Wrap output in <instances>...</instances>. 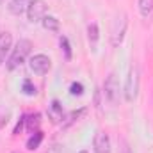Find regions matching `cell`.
Wrapping results in <instances>:
<instances>
[{"instance_id": "obj_1", "label": "cell", "mask_w": 153, "mask_h": 153, "mask_svg": "<svg viewBox=\"0 0 153 153\" xmlns=\"http://www.w3.org/2000/svg\"><path fill=\"white\" fill-rule=\"evenodd\" d=\"M30 52H32V43L29 39H20L16 43V46L13 48L9 59H7V64H5L7 70L9 71H14L16 68H20L25 62V59L30 55Z\"/></svg>"}, {"instance_id": "obj_2", "label": "cell", "mask_w": 153, "mask_h": 153, "mask_svg": "<svg viewBox=\"0 0 153 153\" xmlns=\"http://www.w3.org/2000/svg\"><path fill=\"white\" fill-rule=\"evenodd\" d=\"M139 85H141V73H139V68L137 66H132L128 76H126V82H125V100L128 103L135 102L137 100V94H139Z\"/></svg>"}, {"instance_id": "obj_3", "label": "cell", "mask_w": 153, "mask_h": 153, "mask_svg": "<svg viewBox=\"0 0 153 153\" xmlns=\"http://www.w3.org/2000/svg\"><path fill=\"white\" fill-rule=\"evenodd\" d=\"M126 27H128V16L125 13H119L116 16L114 23H112V32H111V43L112 46H119L125 39L126 34Z\"/></svg>"}, {"instance_id": "obj_4", "label": "cell", "mask_w": 153, "mask_h": 153, "mask_svg": "<svg viewBox=\"0 0 153 153\" xmlns=\"http://www.w3.org/2000/svg\"><path fill=\"white\" fill-rule=\"evenodd\" d=\"M103 98L111 105H116L119 100V84H117L116 73H111L103 82Z\"/></svg>"}, {"instance_id": "obj_5", "label": "cell", "mask_w": 153, "mask_h": 153, "mask_svg": "<svg viewBox=\"0 0 153 153\" xmlns=\"http://www.w3.org/2000/svg\"><path fill=\"white\" fill-rule=\"evenodd\" d=\"M29 66H30L32 73H36V75H46V73L50 71V68H52V61H50L48 55H45V53H38V55L30 57Z\"/></svg>"}, {"instance_id": "obj_6", "label": "cell", "mask_w": 153, "mask_h": 153, "mask_svg": "<svg viewBox=\"0 0 153 153\" xmlns=\"http://www.w3.org/2000/svg\"><path fill=\"white\" fill-rule=\"evenodd\" d=\"M46 11H48V7L43 0H32L29 9H27V18H29V22L38 23L46 16Z\"/></svg>"}, {"instance_id": "obj_7", "label": "cell", "mask_w": 153, "mask_h": 153, "mask_svg": "<svg viewBox=\"0 0 153 153\" xmlns=\"http://www.w3.org/2000/svg\"><path fill=\"white\" fill-rule=\"evenodd\" d=\"M94 153H112L111 137L107 132H96L94 135Z\"/></svg>"}, {"instance_id": "obj_8", "label": "cell", "mask_w": 153, "mask_h": 153, "mask_svg": "<svg viewBox=\"0 0 153 153\" xmlns=\"http://www.w3.org/2000/svg\"><path fill=\"white\" fill-rule=\"evenodd\" d=\"M48 117L52 119V123H61L64 121V111H62V105L59 100H53L50 105H48Z\"/></svg>"}, {"instance_id": "obj_9", "label": "cell", "mask_w": 153, "mask_h": 153, "mask_svg": "<svg viewBox=\"0 0 153 153\" xmlns=\"http://www.w3.org/2000/svg\"><path fill=\"white\" fill-rule=\"evenodd\" d=\"M11 46H13V36L9 32H2L0 34V66H2L7 52L11 50Z\"/></svg>"}, {"instance_id": "obj_10", "label": "cell", "mask_w": 153, "mask_h": 153, "mask_svg": "<svg viewBox=\"0 0 153 153\" xmlns=\"http://www.w3.org/2000/svg\"><path fill=\"white\" fill-rule=\"evenodd\" d=\"M30 2H32V0H11V2H9V11H11L13 14L20 16L22 13H25V11L29 9Z\"/></svg>"}, {"instance_id": "obj_11", "label": "cell", "mask_w": 153, "mask_h": 153, "mask_svg": "<svg viewBox=\"0 0 153 153\" xmlns=\"http://www.w3.org/2000/svg\"><path fill=\"white\" fill-rule=\"evenodd\" d=\"M39 125H41V116H39L38 112H34V114L25 116V126H27V130H29L30 134L38 132Z\"/></svg>"}, {"instance_id": "obj_12", "label": "cell", "mask_w": 153, "mask_h": 153, "mask_svg": "<svg viewBox=\"0 0 153 153\" xmlns=\"http://www.w3.org/2000/svg\"><path fill=\"white\" fill-rule=\"evenodd\" d=\"M41 23H43V27L46 29V30H52V32H59V29H61V23H59V20L55 18V16H45L43 20H41Z\"/></svg>"}, {"instance_id": "obj_13", "label": "cell", "mask_w": 153, "mask_h": 153, "mask_svg": "<svg viewBox=\"0 0 153 153\" xmlns=\"http://www.w3.org/2000/svg\"><path fill=\"white\" fill-rule=\"evenodd\" d=\"M87 38H89V43H91V46H96V43H98V38H100V30H98V25H96L94 22L87 25Z\"/></svg>"}, {"instance_id": "obj_14", "label": "cell", "mask_w": 153, "mask_h": 153, "mask_svg": "<svg viewBox=\"0 0 153 153\" xmlns=\"http://www.w3.org/2000/svg\"><path fill=\"white\" fill-rule=\"evenodd\" d=\"M137 5H139V13L143 18H148L153 13V0H139Z\"/></svg>"}, {"instance_id": "obj_15", "label": "cell", "mask_w": 153, "mask_h": 153, "mask_svg": "<svg viewBox=\"0 0 153 153\" xmlns=\"http://www.w3.org/2000/svg\"><path fill=\"white\" fill-rule=\"evenodd\" d=\"M41 141H43V134L41 132H34L30 137H29V141H27V150H30V152H34V150H38L39 144H41Z\"/></svg>"}, {"instance_id": "obj_16", "label": "cell", "mask_w": 153, "mask_h": 153, "mask_svg": "<svg viewBox=\"0 0 153 153\" xmlns=\"http://www.w3.org/2000/svg\"><path fill=\"white\" fill-rule=\"evenodd\" d=\"M61 48H62V52H64V57L70 61V59H71V45H70L68 38H64V36H61Z\"/></svg>"}, {"instance_id": "obj_17", "label": "cell", "mask_w": 153, "mask_h": 153, "mask_svg": "<svg viewBox=\"0 0 153 153\" xmlns=\"http://www.w3.org/2000/svg\"><path fill=\"white\" fill-rule=\"evenodd\" d=\"M70 93H71V96H82L84 94V85L80 82H73L70 85Z\"/></svg>"}, {"instance_id": "obj_18", "label": "cell", "mask_w": 153, "mask_h": 153, "mask_svg": "<svg viewBox=\"0 0 153 153\" xmlns=\"http://www.w3.org/2000/svg\"><path fill=\"white\" fill-rule=\"evenodd\" d=\"M23 93H25L27 96H34V94H36V85H32L30 80H25V82H23Z\"/></svg>"}, {"instance_id": "obj_19", "label": "cell", "mask_w": 153, "mask_h": 153, "mask_svg": "<svg viewBox=\"0 0 153 153\" xmlns=\"http://www.w3.org/2000/svg\"><path fill=\"white\" fill-rule=\"evenodd\" d=\"M7 121H9V111L0 107V128H2V126H5V125H7Z\"/></svg>"}, {"instance_id": "obj_20", "label": "cell", "mask_w": 153, "mask_h": 153, "mask_svg": "<svg viewBox=\"0 0 153 153\" xmlns=\"http://www.w3.org/2000/svg\"><path fill=\"white\" fill-rule=\"evenodd\" d=\"M23 126H25V116L18 121V125H16V128H14V132H13V134H14V135H18V134L23 130Z\"/></svg>"}, {"instance_id": "obj_21", "label": "cell", "mask_w": 153, "mask_h": 153, "mask_svg": "<svg viewBox=\"0 0 153 153\" xmlns=\"http://www.w3.org/2000/svg\"><path fill=\"white\" fill-rule=\"evenodd\" d=\"M80 153H89V152H85V150H84V152H80Z\"/></svg>"}, {"instance_id": "obj_22", "label": "cell", "mask_w": 153, "mask_h": 153, "mask_svg": "<svg viewBox=\"0 0 153 153\" xmlns=\"http://www.w3.org/2000/svg\"><path fill=\"white\" fill-rule=\"evenodd\" d=\"M0 34H2V32H0Z\"/></svg>"}]
</instances>
